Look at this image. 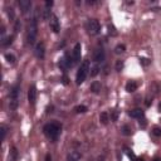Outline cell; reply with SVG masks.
I'll return each instance as SVG.
<instances>
[{"instance_id":"6da1fadb","label":"cell","mask_w":161,"mask_h":161,"mask_svg":"<svg viewBox=\"0 0 161 161\" xmlns=\"http://www.w3.org/2000/svg\"><path fill=\"white\" fill-rule=\"evenodd\" d=\"M43 131L45 133V136L48 139H50L52 141H56L61 133V125L56 124V122H52V124H47L43 127Z\"/></svg>"},{"instance_id":"277c9868","label":"cell","mask_w":161,"mask_h":161,"mask_svg":"<svg viewBox=\"0 0 161 161\" xmlns=\"http://www.w3.org/2000/svg\"><path fill=\"white\" fill-rule=\"evenodd\" d=\"M19 92H20V88L19 86H14L11 89H10V101H9V107L10 110H17V107L19 104V101H18V96H19Z\"/></svg>"},{"instance_id":"8992f818","label":"cell","mask_w":161,"mask_h":161,"mask_svg":"<svg viewBox=\"0 0 161 161\" xmlns=\"http://www.w3.org/2000/svg\"><path fill=\"white\" fill-rule=\"evenodd\" d=\"M74 65V62H73V57L71 56V54H68V53H65V54L61 58V62H59V67L63 69V71H65V69H68V68H71V67H73Z\"/></svg>"},{"instance_id":"484cf974","label":"cell","mask_w":161,"mask_h":161,"mask_svg":"<svg viewBox=\"0 0 161 161\" xmlns=\"http://www.w3.org/2000/svg\"><path fill=\"white\" fill-rule=\"evenodd\" d=\"M91 71H92V72H91V76H92V77H95V76H97L98 72H100V67H98V65H95Z\"/></svg>"},{"instance_id":"d6a6232c","label":"cell","mask_w":161,"mask_h":161,"mask_svg":"<svg viewBox=\"0 0 161 161\" xmlns=\"http://www.w3.org/2000/svg\"><path fill=\"white\" fill-rule=\"evenodd\" d=\"M52 5H53V2H52V0H48V2H45V6H47V9L50 8Z\"/></svg>"},{"instance_id":"5b68a950","label":"cell","mask_w":161,"mask_h":161,"mask_svg":"<svg viewBox=\"0 0 161 161\" xmlns=\"http://www.w3.org/2000/svg\"><path fill=\"white\" fill-rule=\"evenodd\" d=\"M86 29L89 35H97L101 30V25L97 19H89L86 24Z\"/></svg>"},{"instance_id":"30bf717a","label":"cell","mask_w":161,"mask_h":161,"mask_svg":"<svg viewBox=\"0 0 161 161\" xmlns=\"http://www.w3.org/2000/svg\"><path fill=\"white\" fill-rule=\"evenodd\" d=\"M104 57H106V54H104L103 48H97V49L95 50V54H93V61L97 62V63H100V62H103V61H104Z\"/></svg>"},{"instance_id":"2e32d148","label":"cell","mask_w":161,"mask_h":161,"mask_svg":"<svg viewBox=\"0 0 161 161\" xmlns=\"http://www.w3.org/2000/svg\"><path fill=\"white\" fill-rule=\"evenodd\" d=\"M100 121H101V124H103V125L108 124V121H110L108 113H107V112H102V113L100 115Z\"/></svg>"},{"instance_id":"f1b7e54d","label":"cell","mask_w":161,"mask_h":161,"mask_svg":"<svg viewBox=\"0 0 161 161\" xmlns=\"http://www.w3.org/2000/svg\"><path fill=\"white\" fill-rule=\"evenodd\" d=\"M152 133H154L155 136H161V128H159V127H154Z\"/></svg>"},{"instance_id":"7c38bea8","label":"cell","mask_w":161,"mask_h":161,"mask_svg":"<svg viewBox=\"0 0 161 161\" xmlns=\"http://www.w3.org/2000/svg\"><path fill=\"white\" fill-rule=\"evenodd\" d=\"M19 6L23 11V14H26V13H29L32 9V2H29V0H20Z\"/></svg>"},{"instance_id":"9a60e30c","label":"cell","mask_w":161,"mask_h":161,"mask_svg":"<svg viewBox=\"0 0 161 161\" xmlns=\"http://www.w3.org/2000/svg\"><path fill=\"white\" fill-rule=\"evenodd\" d=\"M80 160V154L78 151H72L68 154V161H79Z\"/></svg>"},{"instance_id":"7a4b0ae2","label":"cell","mask_w":161,"mask_h":161,"mask_svg":"<svg viewBox=\"0 0 161 161\" xmlns=\"http://www.w3.org/2000/svg\"><path fill=\"white\" fill-rule=\"evenodd\" d=\"M38 34V24H37V17H34L28 26V32H26V43L29 45H33L35 42V38Z\"/></svg>"},{"instance_id":"836d02e7","label":"cell","mask_w":161,"mask_h":161,"mask_svg":"<svg viewBox=\"0 0 161 161\" xmlns=\"http://www.w3.org/2000/svg\"><path fill=\"white\" fill-rule=\"evenodd\" d=\"M45 161H52V156H50L49 154L45 155Z\"/></svg>"},{"instance_id":"9c48e42d","label":"cell","mask_w":161,"mask_h":161,"mask_svg":"<svg viewBox=\"0 0 161 161\" xmlns=\"http://www.w3.org/2000/svg\"><path fill=\"white\" fill-rule=\"evenodd\" d=\"M35 56L40 59H43L44 56H45V47H44V43L43 42H39L37 45H35Z\"/></svg>"},{"instance_id":"ffe728a7","label":"cell","mask_w":161,"mask_h":161,"mask_svg":"<svg viewBox=\"0 0 161 161\" xmlns=\"http://www.w3.org/2000/svg\"><path fill=\"white\" fill-rule=\"evenodd\" d=\"M18 159V151L15 147H13L11 151H10V157H9V161H17Z\"/></svg>"},{"instance_id":"e0dca14e","label":"cell","mask_w":161,"mask_h":161,"mask_svg":"<svg viewBox=\"0 0 161 161\" xmlns=\"http://www.w3.org/2000/svg\"><path fill=\"white\" fill-rule=\"evenodd\" d=\"M13 39H14V35H9V37L4 38V39L2 40V45H3V47H8V45H10V44L13 43Z\"/></svg>"},{"instance_id":"4316f807","label":"cell","mask_w":161,"mask_h":161,"mask_svg":"<svg viewBox=\"0 0 161 161\" xmlns=\"http://www.w3.org/2000/svg\"><path fill=\"white\" fill-rule=\"evenodd\" d=\"M0 132H2V141L5 140V136H6V127L5 126H2V128H0Z\"/></svg>"},{"instance_id":"ac0fdd59","label":"cell","mask_w":161,"mask_h":161,"mask_svg":"<svg viewBox=\"0 0 161 161\" xmlns=\"http://www.w3.org/2000/svg\"><path fill=\"white\" fill-rule=\"evenodd\" d=\"M91 91L93 93H100V91H101V83L100 82H93L91 84Z\"/></svg>"},{"instance_id":"4dcf8cb0","label":"cell","mask_w":161,"mask_h":161,"mask_svg":"<svg viewBox=\"0 0 161 161\" xmlns=\"http://www.w3.org/2000/svg\"><path fill=\"white\" fill-rule=\"evenodd\" d=\"M117 120V111H112V115H111V121H116Z\"/></svg>"},{"instance_id":"3957f363","label":"cell","mask_w":161,"mask_h":161,"mask_svg":"<svg viewBox=\"0 0 161 161\" xmlns=\"http://www.w3.org/2000/svg\"><path fill=\"white\" fill-rule=\"evenodd\" d=\"M88 72H89V62L88 61H83L80 63V67L78 68V72H77V76H76V82L77 84H82L87 76H88Z\"/></svg>"},{"instance_id":"4fadbf2b","label":"cell","mask_w":161,"mask_h":161,"mask_svg":"<svg viewBox=\"0 0 161 161\" xmlns=\"http://www.w3.org/2000/svg\"><path fill=\"white\" fill-rule=\"evenodd\" d=\"M128 116L132 118H141L143 117V111L141 108H135V110H131L128 112Z\"/></svg>"},{"instance_id":"f546056e","label":"cell","mask_w":161,"mask_h":161,"mask_svg":"<svg viewBox=\"0 0 161 161\" xmlns=\"http://www.w3.org/2000/svg\"><path fill=\"white\" fill-rule=\"evenodd\" d=\"M8 15L10 19H14V11H13V9H8Z\"/></svg>"},{"instance_id":"cb8c5ba5","label":"cell","mask_w":161,"mask_h":161,"mask_svg":"<svg viewBox=\"0 0 161 161\" xmlns=\"http://www.w3.org/2000/svg\"><path fill=\"white\" fill-rule=\"evenodd\" d=\"M108 34L110 35H112V37H115V35H117V32H116V28L113 25H108Z\"/></svg>"},{"instance_id":"7402d4cb","label":"cell","mask_w":161,"mask_h":161,"mask_svg":"<svg viewBox=\"0 0 161 161\" xmlns=\"http://www.w3.org/2000/svg\"><path fill=\"white\" fill-rule=\"evenodd\" d=\"M125 49H126V47H125L124 44H118V45L115 48V53H116V54H120V53H124Z\"/></svg>"},{"instance_id":"d6986e66","label":"cell","mask_w":161,"mask_h":161,"mask_svg":"<svg viewBox=\"0 0 161 161\" xmlns=\"http://www.w3.org/2000/svg\"><path fill=\"white\" fill-rule=\"evenodd\" d=\"M74 112L76 113H84V112H87V107L84 104H79V106L74 107Z\"/></svg>"},{"instance_id":"8fae6325","label":"cell","mask_w":161,"mask_h":161,"mask_svg":"<svg viewBox=\"0 0 161 161\" xmlns=\"http://www.w3.org/2000/svg\"><path fill=\"white\" fill-rule=\"evenodd\" d=\"M28 101L29 103L33 106L35 104V101H37V88L35 86H30L29 87V91H28Z\"/></svg>"},{"instance_id":"5bb4252c","label":"cell","mask_w":161,"mask_h":161,"mask_svg":"<svg viewBox=\"0 0 161 161\" xmlns=\"http://www.w3.org/2000/svg\"><path fill=\"white\" fill-rule=\"evenodd\" d=\"M137 87H139V84L135 82V80H131V82H128V83L126 84V91H127L128 93H132V92H135V91L137 89Z\"/></svg>"},{"instance_id":"d4e9b609","label":"cell","mask_w":161,"mask_h":161,"mask_svg":"<svg viewBox=\"0 0 161 161\" xmlns=\"http://www.w3.org/2000/svg\"><path fill=\"white\" fill-rule=\"evenodd\" d=\"M122 133H124V135H126V136L131 135V128H130L127 125H125V126L122 127Z\"/></svg>"},{"instance_id":"1f68e13d","label":"cell","mask_w":161,"mask_h":161,"mask_svg":"<svg viewBox=\"0 0 161 161\" xmlns=\"http://www.w3.org/2000/svg\"><path fill=\"white\" fill-rule=\"evenodd\" d=\"M140 61H141V63H142L143 65H147V64L150 63V61H149V59H146V58H140Z\"/></svg>"},{"instance_id":"e575fe53","label":"cell","mask_w":161,"mask_h":161,"mask_svg":"<svg viewBox=\"0 0 161 161\" xmlns=\"http://www.w3.org/2000/svg\"><path fill=\"white\" fill-rule=\"evenodd\" d=\"M152 161H161V159H159V157H155Z\"/></svg>"},{"instance_id":"d590c367","label":"cell","mask_w":161,"mask_h":161,"mask_svg":"<svg viewBox=\"0 0 161 161\" xmlns=\"http://www.w3.org/2000/svg\"><path fill=\"white\" fill-rule=\"evenodd\" d=\"M159 108H160V111H161V103H160V104H159Z\"/></svg>"},{"instance_id":"603a6c76","label":"cell","mask_w":161,"mask_h":161,"mask_svg":"<svg viewBox=\"0 0 161 161\" xmlns=\"http://www.w3.org/2000/svg\"><path fill=\"white\" fill-rule=\"evenodd\" d=\"M122 68H124V62L122 61H117L116 62V71L121 72V71H122Z\"/></svg>"},{"instance_id":"44dd1931","label":"cell","mask_w":161,"mask_h":161,"mask_svg":"<svg viewBox=\"0 0 161 161\" xmlns=\"http://www.w3.org/2000/svg\"><path fill=\"white\" fill-rule=\"evenodd\" d=\"M5 59L8 61V63H10V64H14L15 63V57H14V54H11V53H6L5 54Z\"/></svg>"},{"instance_id":"ba28073f","label":"cell","mask_w":161,"mask_h":161,"mask_svg":"<svg viewBox=\"0 0 161 161\" xmlns=\"http://www.w3.org/2000/svg\"><path fill=\"white\" fill-rule=\"evenodd\" d=\"M80 56H82V47H80V43H77L73 48V53H72V57H73V62L74 64H77L80 61Z\"/></svg>"},{"instance_id":"52a82bcc","label":"cell","mask_w":161,"mask_h":161,"mask_svg":"<svg viewBox=\"0 0 161 161\" xmlns=\"http://www.w3.org/2000/svg\"><path fill=\"white\" fill-rule=\"evenodd\" d=\"M49 26L50 29L54 32V33H58L59 29H61V25H59V20H58V17L56 14H52L50 18H49Z\"/></svg>"},{"instance_id":"83f0119b","label":"cell","mask_w":161,"mask_h":161,"mask_svg":"<svg viewBox=\"0 0 161 161\" xmlns=\"http://www.w3.org/2000/svg\"><path fill=\"white\" fill-rule=\"evenodd\" d=\"M20 26H22L20 20H15V25H14V30H15V33H18V32L20 30Z\"/></svg>"}]
</instances>
